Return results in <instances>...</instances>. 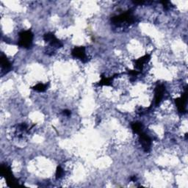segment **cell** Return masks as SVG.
Instances as JSON below:
<instances>
[{"mask_svg": "<svg viewBox=\"0 0 188 188\" xmlns=\"http://www.w3.org/2000/svg\"><path fill=\"white\" fill-rule=\"evenodd\" d=\"M111 22H113V24H115V25L120 26L122 25L123 23L127 24H132L135 22V19H134L132 12L130 10H128V11L121 14V15L113 17L111 18Z\"/></svg>", "mask_w": 188, "mask_h": 188, "instance_id": "cell-1", "label": "cell"}, {"mask_svg": "<svg viewBox=\"0 0 188 188\" xmlns=\"http://www.w3.org/2000/svg\"><path fill=\"white\" fill-rule=\"evenodd\" d=\"M33 33L30 30L22 31L19 34L18 46L25 49L30 48L32 44Z\"/></svg>", "mask_w": 188, "mask_h": 188, "instance_id": "cell-2", "label": "cell"}, {"mask_svg": "<svg viewBox=\"0 0 188 188\" xmlns=\"http://www.w3.org/2000/svg\"><path fill=\"white\" fill-rule=\"evenodd\" d=\"M187 88H185V91L182 94L181 98L176 99L175 100L177 108L179 109V112L180 113H186V103H187Z\"/></svg>", "mask_w": 188, "mask_h": 188, "instance_id": "cell-3", "label": "cell"}, {"mask_svg": "<svg viewBox=\"0 0 188 188\" xmlns=\"http://www.w3.org/2000/svg\"><path fill=\"white\" fill-rule=\"evenodd\" d=\"M43 39L46 42L49 43L51 46L55 47V48H60V47L63 46V43H61V41H60L55 35L51 32H49L45 34L43 36Z\"/></svg>", "mask_w": 188, "mask_h": 188, "instance_id": "cell-4", "label": "cell"}, {"mask_svg": "<svg viewBox=\"0 0 188 188\" xmlns=\"http://www.w3.org/2000/svg\"><path fill=\"white\" fill-rule=\"evenodd\" d=\"M71 55L75 58L81 60L83 63H85V62L88 61V58H87L85 54V48L84 46L74 47L73 50H72Z\"/></svg>", "mask_w": 188, "mask_h": 188, "instance_id": "cell-5", "label": "cell"}, {"mask_svg": "<svg viewBox=\"0 0 188 188\" xmlns=\"http://www.w3.org/2000/svg\"><path fill=\"white\" fill-rule=\"evenodd\" d=\"M139 137L140 142L144 152H148L151 149V146H152V139L142 132L139 134Z\"/></svg>", "mask_w": 188, "mask_h": 188, "instance_id": "cell-6", "label": "cell"}, {"mask_svg": "<svg viewBox=\"0 0 188 188\" xmlns=\"http://www.w3.org/2000/svg\"><path fill=\"white\" fill-rule=\"evenodd\" d=\"M165 88L163 84H158L155 88V96H154V102L155 106H158L164 96Z\"/></svg>", "mask_w": 188, "mask_h": 188, "instance_id": "cell-7", "label": "cell"}, {"mask_svg": "<svg viewBox=\"0 0 188 188\" xmlns=\"http://www.w3.org/2000/svg\"><path fill=\"white\" fill-rule=\"evenodd\" d=\"M151 59V55H148V54H146V55L142 56L140 58L136 60H135V68L137 69L138 71H142V68H143V65H145L146 63H147L148 61L150 60Z\"/></svg>", "mask_w": 188, "mask_h": 188, "instance_id": "cell-8", "label": "cell"}, {"mask_svg": "<svg viewBox=\"0 0 188 188\" xmlns=\"http://www.w3.org/2000/svg\"><path fill=\"white\" fill-rule=\"evenodd\" d=\"M0 60H1L2 68L6 72L11 71L12 69L11 63H10V62L8 60L7 58L5 56V55H2L1 57H0Z\"/></svg>", "mask_w": 188, "mask_h": 188, "instance_id": "cell-9", "label": "cell"}, {"mask_svg": "<svg viewBox=\"0 0 188 188\" xmlns=\"http://www.w3.org/2000/svg\"><path fill=\"white\" fill-rule=\"evenodd\" d=\"M118 75V74H115L114 76H112V77H106L104 75L102 76V80L99 82L98 85L99 86H102V85H106V86H109L111 85L112 84V82L114 78L115 77V76Z\"/></svg>", "mask_w": 188, "mask_h": 188, "instance_id": "cell-10", "label": "cell"}, {"mask_svg": "<svg viewBox=\"0 0 188 188\" xmlns=\"http://www.w3.org/2000/svg\"><path fill=\"white\" fill-rule=\"evenodd\" d=\"M0 171H1V175L5 177V179L9 176H13V174H12L11 169H10V167L7 166V165H2Z\"/></svg>", "mask_w": 188, "mask_h": 188, "instance_id": "cell-11", "label": "cell"}, {"mask_svg": "<svg viewBox=\"0 0 188 188\" xmlns=\"http://www.w3.org/2000/svg\"><path fill=\"white\" fill-rule=\"evenodd\" d=\"M132 129L133 130L134 132L137 133L139 135L140 132H142V125L141 123L140 122H135L132 123Z\"/></svg>", "mask_w": 188, "mask_h": 188, "instance_id": "cell-12", "label": "cell"}, {"mask_svg": "<svg viewBox=\"0 0 188 188\" xmlns=\"http://www.w3.org/2000/svg\"><path fill=\"white\" fill-rule=\"evenodd\" d=\"M47 84H43V83H38L37 84L36 86H34L32 88L33 90H36L38 92H44L45 90L47 89Z\"/></svg>", "mask_w": 188, "mask_h": 188, "instance_id": "cell-13", "label": "cell"}, {"mask_svg": "<svg viewBox=\"0 0 188 188\" xmlns=\"http://www.w3.org/2000/svg\"><path fill=\"white\" fill-rule=\"evenodd\" d=\"M64 174V171L63 169L61 168V166H58L57 168V171H56V179H58L60 178H61Z\"/></svg>", "mask_w": 188, "mask_h": 188, "instance_id": "cell-14", "label": "cell"}, {"mask_svg": "<svg viewBox=\"0 0 188 188\" xmlns=\"http://www.w3.org/2000/svg\"><path fill=\"white\" fill-rule=\"evenodd\" d=\"M161 3L162 4V5H163V7H164L165 10H168L169 9V7H170V6H169V5H170V2L162 1V2H161Z\"/></svg>", "mask_w": 188, "mask_h": 188, "instance_id": "cell-15", "label": "cell"}, {"mask_svg": "<svg viewBox=\"0 0 188 188\" xmlns=\"http://www.w3.org/2000/svg\"><path fill=\"white\" fill-rule=\"evenodd\" d=\"M140 73L139 71H135V70H132V71H129V74L132 76H136Z\"/></svg>", "mask_w": 188, "mask_h": 188, "instance_id": "cell-16", "label": "cell"}, {"mask_svg": "<svg viewBox=\"0 0 188 188\" xmlns=\"http://www.w3.org/2000/svg\"><path fill=\"white\" fill-rule=\"evenodd\" d=\"M71 111L68 110V109H65V110L63 111V114L65 115H67V116H69L70 115H71Z\"/></svg>", "mask_w": 188, "mask_h": 188, "instance_id": "cell-17", "label": "cell"}, {"mask_svg": "<svg viewBox=\"0 0 188 188\" xmlns=\"http://www.w3.org/2000/svg\"><path fill=\"white\" fill-rule=\"evenodd\" d=\"M134 3L137 4V5H142L143 3H145V2L144 1H135V2H134Z\"/></svg>", "mask_w": 188, "mask_h": 188, "instance_id": "cell-18", "label": "cell"}, {"mask_svg": "<svg viewBox=\"0 0 188 188\" xmlns=\"http://www.w3.org/2000/svg\"><path fill=\"white\" fill-rule=\"evenodd\" d=\"M130 179H131L132 181H136V179H137V178H136V176H132L131 178H130Z\"/></svg>", "mask_w": 188, "mask_h": 188, "instance_id": "cell-19", "label": "cell"}, {"mask_svg": "<svg viewBox=\"0 0 188 188\" xmlns=\"http://www.w3.org/2000/svg\"><path fill=\"white\" fill-rule=\"evenodd\" d=\"M185 139L186 140L187 139V134H186V135H185Z\"/></svg>", "mask_w": 188, "mask_h": 188, "instance_id": "cell-20", "label": "cell"}]
</instances>
